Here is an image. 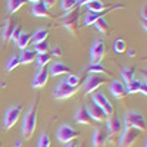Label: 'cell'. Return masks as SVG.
<instances>
[{"label": "cell", "mask_w": 147, "mask_h": 147, "mask_svg": "<svg viewBox=\"0 0 147 147\" xmlns=\"http://www.w3.org/2000/svg\"><path fill=\"white\" fill-rule=\"evenodd\" d=\"M49 69H46V68H41L38 72H37V75L34 77V80H32V87L34 88H41L43 85H46V82H47V80H49Z\"/></svg>", "instance_id": "obj_14"}, {"label": "cell", "mask_w": 147, "mask_h": 147, "mask_svg": "<svg viewBox=\"0 0 147 147\" xmlns=\"http://www.w3.org/2000/svg\"><path fill=\"white\" fill-rule=\"evenodd\" d=\"M15 146H16V147H21V146H22V143H21V141H16V143H15Z\"/></svg>", "instance_id": "obj_45"}, {"label": "cell", "mask_w": 147, "mask_h": 147, "mask_svg": "<svg viewBox=\"0 0 147 147\" xmlns=\"http://www.w3.org/2000/svg\"><path fill=\"white\" fill-rule=\"evenodd\" d=\"M62 25L72 34H77L78 31V24H80V9H74V10H69L68 13L62 18Z\"/></svg>", "instance_id": "obj_2"}, {"label": "cell", "mask_w": 147, "mask_h": 147, "mask_svg": "<svg viewBox=\"0 0 147 147\" xmlns=\"http://www.w3.org/2000/svg\"><path fill=\"white\" fill-rule=\"evenodd\" d=\"M110 91H112V94L116 97V99H124V97L128 94L125 84L122 81H113L112 84H110Z\"/></svg>", "instance_id": "obj_16"}, {"label": "cell", "mask_w": 147, "mask_h": 147, "mask_svg": "<svg viewBox=\"0 0 147 147\" xmlns=\"http://www.w3.org/2000/svg\"><path fill=\"white\" fill-rule=\"evenodd\" d=\"M77 91H78V87H71V85H68L65 82V80H62V81L57 82L56 88L53 91V97H55V99L62 100V99H68V97L74 96Z\"/></svg>", "instance_id": "obj_5"}, {"label": "cell", "mask_w": 147, "mask_h": 147, "mask_svg": "<svg viewBox=\"0 0 147 147\" xmlns=\"http://www.w3.org/2000/svg\"><path fill=\"white\" fill-rule=\"evenodd\" d=\"M77 6V0H62V10L69 12Z\"/></svg>", "instance_id": "obj_35"}, {"label": "cell", "mask_w": 147, "mask_h": 147, "mask_svg": "<svg viewBox=\"0 0 147 147\" xmlns=\"http://www.w3.org/2000/svg\"><path fill=\"white\" fill-rule=\"evenodd\" d=\"M140 85H141V82H140V81L132 80L131 82H128V84L125 85V87H127V93H128V94L138 93V91H140Z\"/></svg>", "instance_id": "obj_30"}, {"label": "cell", "mask_w": 147, "mask_h": 147, "mask_svg": "<svg viewBox=\"0 0 147 147\" xmlns=\"http://www.w3.org/2000/svg\"><path fill=\"white\" fill-rule=\"evenodd\" d=\"M21 113H22V105H16V106H12L7 109V112L5 115V129L6 131H9L16 124Z\"/></svg>", "instance_id": "obj_6"}, {"label": "cell", "mask_w": 147, "mask_h": 147, "mask_svg": "<svg viewBox=\"0 0 147 147\" xmlns=\"http://www.w3.org/2000/svg\"><path fill=\"white\" fill-rule=\"evenodd\" d=\"M128 55H129V56H131V57H132V56H134V55H136V50H129V53H128Z\"/></svg>", "instance_id": "obj_44"}, {"label": "cell", "mask_w": 147, "mask_h": 147, "mask_svg": "<svg viewBox=\"0 0 147 147\" xmlns=\"http://www.w3.org/2000/svg\"><path fill=\"white\" fill-rule=\"evenodd\" d=\"M34 50H35L37 53H47V52H49V44H47L46 41L37 43V44H35V49H34Z\"/></svg>", "instance_id": "obj_36"}, {"label": "cell", "mask_w": 147, "mask_h": 147, "mask_svg": "<svg viewBox=\"0 0 147 147\" xmlns=\"http://www.w3.org/2000/svg\"><path fill=\"white\" fill-rule=\"evenodd\" d=\"M85 6H87L88 12H102L105 9V3L102 0H91V2L87 3Z\"/></svg>", "instance_id": "obj_27"}, {"label": "cell", "mask_w": 147, "mask_h": 147, "mask_svg": "<svg viewBox=\"0 0 147 147\" xmlns=\"http://www.w3.org/2000/svg\"><path fill=\"white\" fill-rule=\"evenodd\" d=\"M56 137H57V140L60 143H65L66 144V143H71V141L75 140V138H78L80 137V132L77 129H74L72 127H69V125H60L57 128Z\"/></svg>", "instance_id": "obj_4"}, {"label": "cell", "mask_w": 147, "mask_h": 147, "mask_svg": "<svg viewBox=\"0 0 147 147\" xmlns=\"http://www.w3.org/2000/svg\"><path fill=\"white\" fill-rule=\"evenodd\" d=\"M105 78L100 77V75H96V74H91V75L85 80L84 82V94H90L93 91H96L99 87H102V85L105 84Z\"/></svg>", "instance_id": "obj_9"}, {"label": "cell", "mask_w": 147, "mask_h": 147, "mask_svg": "<svg viewBox=\"0 0 147 147\" xmlns=\"http://www.w3.org/2000/svg\"><path fill=\"white\" fill-rule=\"evenodd\" d=\"M87 110H88L90 116L93 118V121H96V122H103V121L107 119V115L105 113V110H103L100 106H97L94 102H91V103L88 105Z\"/></svg>", "instance_id": "obj_12"}, {"label": "cell", "mask_w": 147, "mask_h": 147, "mask_svg": "<svg viewBox=\"0 0 147 147\" xmlns=\"http://www.w3.org/2000/svg\"><path fill=\"white\" fill-rule=\"evenodd\" d=\"M47 35H49V31H47L46 28H41V30H38V31L32 32V41H34L35 44H37V43H41V41H46Z\"/></svg>", "instance_id": "obj_25"}, {"label": "cell", "mask_w": 147, "mask_h": 147, "mask_svg": "<svg viewBox=\"0 0 147 147\" xmlns=\"http://www.w3.org/2000/svg\"><path fill=\"white\" fill-rule=\"evenodd\" d=\"M52 146V141H50V137L47 136V134H41V137L38 140V146L37 147H50Z\"/></svg>", "instance_id": "obj_34"}, {"label": "cell", "mask_w": 147, "mask_h": 147, "mask_svg": "<svg viewBox=\"0 0 147 147\" xmlns=\"http://www.w3.org/2000/svg\"><path fill=\"white\" fill-rule=\"evenodd\" d=\"M75 119H77V122H80V124H85V125H91L94 122L85 106H80L78 107L77 113H75Z\"/></svg>", "instance_id": "obj_15"}, {"label": "cell", "mask_w": 147, "mask_h": 147, "mask_svg": "<svg viewBox=\"0 0 147 147\" xmlns=\"http://www.w3.org/2000/svg\"><path fill=\"white\" fill-rule=\"evenodd\" d=\"M43 2L46 3V6H47V7H53V6L56 5L57 0H43Z\"/></svg>", "instance_id": "obj_40"}, {"label": "cell", "mask_w": 147, "mask_h": 147, "mask_svg": "<svg viewBox=\"0 0 147 147\" xmlns=\"http://www.w3.org/2000/svg\"><path fill=\"white\" fill-rule=\"evenodd\" d=\"M93 25L97 28V31L102 32V34H107V31H109V24H107V21H106L105 16H103V18H99V19L93 24Z\"/></svg>", "instance_id": "obj_24"}, {"label": "cell", "mask_w": 147, "mask_h": 147, "mask_svg": "<svg viewBox=\"0 0 147 147\" xmlns=\"http://www.w3.org/2000/svg\"><path fill=\"white\" fill-rule=\"evenodd\" d=\"M121 131H122V124H121V121L112 115V116H109L107 119V125H106V132L109 134V138L110 140H115L121 136Z\"/></svg>", "instance_id": "obj_8"}, {"label": "cell", "mask_w": 147, "mask_h": 147, "mask_svg": "<svg viewBox=\"0 0 147 147\" xmlns=\"http://www.w3.org/2000/svg\"><path fill=\"white\" fill-rule=\"evenodd\" d=\"M141 16H143V21H147V6L146 5L141 7Z\"/></svg>", "instance_id": "obj_41"}, {"label": "cell", "mask_w": 147, "mask_h": 147, "mask_svg": "<svg viewBox=\"0 0 147 147\" xmlns=\"http://www.w3.org/2000/svg\"><path fill=\"white\" fill-rule=\"evenodd\" d=\"M134 74H136V69L134 68H124L121 72V75H122V82H124L125 85L128 82H131L134 80Z\"/></svg>", "instance_id": "obj_23"}, {"label": "cell", "mask_w": 147, "mask_h": 147, "mask_svg": "<svg viewBox=\"0 0 147 147\" xmlns=\"http://www.w3.org/2000/svg\"><path fill=\"white\" fill-rule=\"evenodd\" d=\"M25 3H27V0H9V2H7L9 12H10V13H15V12H18Z\"/></svg>", "instance_id": "obj_26"}, {"label": "cell", "mask_w": 147, "mask_h": 147, "mask_svg": "<svg viewBox=\"0 0 147 147\" xmlns=\"http://www.w3.org/2000/svg\"><path fill=\"white\" fill-rule=\"evenodd\" d=\"M125 127L138 129V131H146V119L138 112H129L125 116Z\"/></svg>", "instance_id": "obj_3"}, {"label": "cell", "mask_w": 147, "mask_h": 147, "mask_svg": "<svg viewBox=\"0 0 147 147\" xmlns=\"http://www.w3.org/2000/svg\"><path fill=\"white\" fill-rule=\"evenodd\" d=\"M107 12H109V10H102V12H88V13L84 16L82 24H84V25H93V24H94L97 19H99V18L106 16Z\"/></svg>", "instance_id": "obj_20"}, {"label": "cell", "mask_w": 147, "mask_h": 147, "mask_svg": "<svg viewBox=\"0 0 147 147\" xmlns=\"http://www.w3.org/2000/svg\"><path fill=\"white\" fill-rule=\"evenodd\" d=\"M31 12H32L34 16H38V18H49L50 16V10H49V7L46 6V3L43 0H40V2H37V3H32Z\"/></svg>", "instance_id": "obj_13"}, {"label": "cell", "mask_w": 147, "mask_h": 147, "mask_svg": "<svg viewBox=\"0 0 147 147\" xmlns=\"http://www.w3.org/2000/svg\"><path fill=\"white\" fill-rule=\"evenodd\" d=\"M21 34H22V27H21V25H16L15 30H13V34H12V40L18 41V38L21 37Z\"/></svg>", "instance_id": "obj_37"}, {"label": "cell", "mask_w": 147, "mask_h": 147, "mask_svg": "<svg viewBox=\"0 0 147 147\" xmlns=\"http://www.w3.org/2000/svg\"><path fill=\"white\" fill-rule=\"evenodd\" d=\"M93 102H94L97 106H100V107L105 110V113H106L107 116H112V115L115 113L113 105L107 100V97H106L103 93H100V91L93 93Z\"/></svg>", "instance_id": "obj_7"}, {"label": "cell", "mask_w": 147, "mask_h": 147, "mask_svg": "<svg viewBox=\"0 0 147 147\" xmlns=\"http://www.w3.org/2000/svg\"><path fill=\"white\" fill-rule=\"evenodd\" d=\"M80 77L78 75H74V74H69V75L66 77V80H65V82L68 84V85H71V87H78L80 85Z\"/></svg>", "instance_id": "obj_32"}, {"label": "cell", "mask_w": 147, "mask_h": 147, "mask_svg": "<svg viewBox=\"0 0 147 147\" xmlns=\"http://www.w3.org/2000/svg\"><path fill=\"white\" fill-rule=\"evenodd\" d=\"M37 127V109L35 105H32L28 110L27 115L24 116V122H22V136L25 140H30L32 137V134L35 131Z\"/></svg>", "instance_id": "obj_1"}, {"label": "cell", "mask_w": 147, "mask_h": 147, "mask_svg": "<svg viewBox=\"0 0 147 147\" xmlns=\"http://www.w3.org/2000/svg\"><path fill=\"white\" fill-rule=\"evenodd\" d=\"M15 27H16V25H15V24L12 22L10 19L6 21L5 27H3V32H2V40H3V43H9V41L12 40V34H13Z\"/></svg>", "instance_id": "obj_21"}, {"label": "cell", "mask_w": 147, "mask_h": 147, "mask_svg": "<svg viewBox=\"0 0 147 147\" xmlns=\"http://www.w3.org/2000/svg\"><path fill=\"white\" fill-rule=\"evenodd\" d=\"M138 93H141V94H147V84H146V81L144 82H141V85H140V91Z\"/></svg>", "instance_id": "obj_39"}, {"label": "cell", "mask_w": 147, "mask_h": 147, "mask_svg": "<svg viewBox=\"0 0 147 147\" xmlns=\"http://www.w3.org/2000/svg\"><path fill=\"white\" fill-rule=\"evenodd\" d=\"M27 2H31V3H37V2H40V0H27Z\"/></svg>", "instance_id": "obj_46"}, {"label": "cell", "mask_w": 147, "mask_h": 147, "mask_svg": "<svg viewBox=\"0 0 147 147\" xmlns=\"http://www.w3.org/2000/svg\"><path fill=\"white\" fill-rule=\"evenodd\" d=\"M91 0H77V5H80V6H84V5H87V3H90Z\"/></svg>", "instance_id": "obj_42"}, {"label": "cell", "mask_w": 147, "mask_h": 147, "mask_svg": "<svg viewBox=\"0 0 147 147\" xmlns=\"http://www.w3.org/2000/svg\"><path fill=\"white\" fill-rule=\"evenodd\" d=\"M35 57H37V52L32 50V49H28V47L24 49V50L21 52V55H19V60L24 65H28V63L34 62Z\"/></svg>", "instance_id": "obj_19"}, {"label": "cell", "mask_w": 147, "mask_h": 147, "mask_svg": "<svg viewBox=\"0 0 147 147\" xmlns=\"http://www.w3.org/2000/svg\"><path fill=\"white\" fill-rule=\"evenodd\" d=\"M88 72H91V74H106V69L103 68V65H100V63H91L90 66H88Z\"/></svg>", "instance_id": "obj_33"}, {"label": "cell", "mask_w": 147, "mask_h": 147, "mask_svg": "<svg viewBox=\"0 0 147 147\" xmlns=\"http://www.w3.org/2000/svg\"><path fill=\"white\" fill-rule=\"evenodd\" d=\"M31 40H32V32H22L21 37L18 38V41H16V44H18V47L21 49V50H24V49L28 47Z\"/></svg>", "instance_id": "obj_22"}, {"label": "cell", "mask_w": 147, "mask_h": 147, "mask_svg": "<svg viewBox=\"0 0 147 147\" xmlns=\"http://www.w3.org/2000/svg\"><path fill=\"white\" fill-rule=\"evenodd\" d=\"M138 136H140V131H138V129L125 127L124 132H122V137H121V140H119V146H121V147H131L132 143L138 138Z\"/></svg>", "instance_id": "obj_10"}, {"label": "cell", "mask_w": 147, "mask_h": 147, "mask_svg": "<svg viewBox=\"0 0 147 147\" xmlns=\"http://www.w3.org/2000/svg\"><path fill=\"white\" fill-rule=\"evenodd\" d=\"M107 140V132L103 128H96L93 136V147H103Z\"/></svg>", "instance_id": "obj_17"}, {"label": "cell", "mask_w": 147, "mask_h": 147, "mask_svg": "<svg viewBox=\"0 0 147 147\" xmlns=\"http://www.w3.org/2000/svg\"><path fill=\"white\" fill-rule=\"evenodd\" d=\"M65 147H77V144L74 143V141H71V143H66V144H65Z\"/></svg>", "instance_id": "obj_43"}, {"label": "cell", "mask_w": 147, "mask_h": 147, "mask_svg": "<svg viewBox=\"0 0 147 147\" xmlns=\"http://www.w3.org/2000/svg\"><path fill=\"white\" fill-rule=\"evenodd\" d=\"M50 59H52V55H49V53H37V65H38L40 68H44L49 62H50Z\"/></svg>", "instance_id": "obj_28"}, {"label": "cell", "mask_w": 147, "mask_h": 147, "mask_svg": "<svg viewBox=\"0 0 147 147\" xmlns=\"http://www.w3.org/2000/svg\"><path fill=\"white\" fill-rule=\"evenodd\" d=\"M113 49H115V52L116 53H124L127 50V43L125 40H122V38H118L113 44Z\"/></svg>", "instance_id": "obj_31"}, {"label": "cell", "mask_w": 147, "mask_h": 147, "mask_svg": "<svg viewBox=\"0 0 147 147\" xmlns=\"http://www.w3.org/2000/svg\"><path fill=\"white\" fill-rule=\"evenodd\" d=\"M71 72V68L66 65V63H62V62H55L52 66H50V71L49 74L53 77H57V75H63V74H69Z\"/></svg>", "instance_id": "obj_18"}, {"label": "cell", "mask_w": 147, "mask_h": 147, "mask_svg": "<svg viewBox=\"0 0 147 147\" xmlns=\"http://www.w3.org/2000/svg\"><path fill=\"white\" fill-rule=\"evenodd\" d=\"M59 57V56H62V50H60L59 47H53V50H52V57Z\"/></svg>", "instance_id": "obj_38"}, {"label": "cell", "mask_w": 147, "mask_h": 147, "mask_svg": "<svg viewBox=\"0 0 147 147\" xmlns=\"http://www.w3.org/2000/svg\"><path fill=\"white\" fill-rule=\"evenodd\" d=\"M91 63H100L106 53V46L103 40H96L91 47Z\"/></svg>", "instance_id": "obj_11"}, {"label": "cell", "mask_w": 147, "mask_h": 147, "mask_svg": "<svg viewBox=\"0 0 147 147\" xmlns=\"http://www.w3.org/2000/svg\"><path fill=\"white\" fill-rule=\"evenodd\" d=\"M21 65V60H19V56H12L9 60H7V63H6V71L10 72V71H13L15 68H18Z\"/></svg>", "instance_id": "obj_29"}]
</instances>
